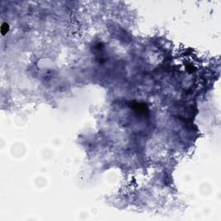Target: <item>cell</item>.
<instances>
[{"label": "cell", "mask_w": 221, "mask_h": 221, "mask_svg": "<svg viewBox=\"0 0 221 221\" xmlns=\"http://www.w3.org/2000/svg\"><path fill=\"white\" fill-rule=\"evenodd\" d=\"M9 30H10V26H9V24H7V22H4V24H3V25H2V27H1L2 35H3V36L6 35Z\"/></svg>", "instance_id": "1"}]
</instances>
